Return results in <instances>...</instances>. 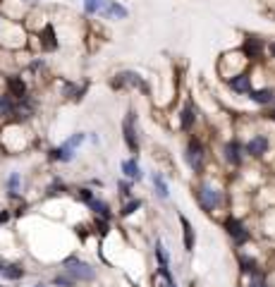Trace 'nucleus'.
I'll return each mask as SVG.
<instances>
[{"label": "nucleus", "mask_w": 275, "mask_h": 287, "mask_svg": "<svg viewBox=\"0 0 275 287\" xmlns=\"http://www.w3.org/2000/svg\"><path fill=\"white\" fill-rule=\"evenodd\" d=\"M65 270H67V275H72L74 280H82V283L96 280V270L82 258H67L65 261Z\"/></svg>", "instance_id": "nucleus-1"}, {"label": "nucleus", "mask_w": 275, "mask_h": 287, "mask_svg": "<svg viewBox=\"0 0 275 287\" xmlns=\"http://www.w3.org/2000/svg\"><path fill=\"white\" fill-rule=\"evenodd\" d=\"M84 139H86L84 134H72V137L62 144V146H57V148L53 151V158H55V161H62V163H65V161H72V156H74V148H77V146H79Z\"/></svg>", "instance_id": "nucleus-2"}, {"label": "nucleus", "mask_w": 275, "mask_h": 287, "mask_svg": "<svg viewBox=\"0 0 275 287\" xmlns=\"http://www.w3.org/2000/svg\"><path fill=\"white\" fill-rule=\"evenodd\" d=\"M187 163H189L196 172L203 168V146L196 142V139H192L189 146H187Z\"/></svg>", "instance_id": "nucleus-3"}, {"label": "nucleus", "mask_w": 275, "mask_h": 287, "mask_svg": "<svg viewBox=\"0 0 275 287\" xmlns=\"http://www.w3.org/2000/svg\"><path fill=\"white\" fill-rule=\"evenodd\" d=\"M199 199H201V206H203L206 211H213V208H218V203H220V192H216V189L208 187V184H203V187L199 189Z\"/></svg>", "instance_id": "nucleus-4"}, {"label": "nucleus", "mask_w": 275, "mask_h": 287, "mask_svg": "<svg viewBox=\"0 0 275 287\" xmlns=\"http://www.w3.org/2000/svg\"><path fill=\"white\" fill-rule=\"evenodd\" d=\"M225 230H227V234H230L237 244H242V242L249 239V232L244 230V225H242L237 218H227V220H225Z\"/></svg>", "instance_id": "nucleus-5"}, {"label": "nucleus", "mask_w": 275, "mask_h": 287, "mask_svg": "<svg viewBox=\"0 0 275 287\" xmlns=\"http://www.w3.org/2000/svg\"><path fill=\"white\" fill-rule=\"evenodd\" d=\"M125 142H127V146H129L132 153L139 151L137 132H134V113H127V120H125Z\"/></svg>", "instance_id": "nucleus-6"}, {"label": "nucleus", "mask_w": 275, "mask_h": 287, "mask_svg": "<svg viewBox=\"0 0 275 287\" xmlns=\"http://www.w3.org/2000/svg\"><path fill=\"white\" fill-rule=\"evenodd\" d=\"M242 51H244V55H247L249 60H256V57H261V53H263V41L251 36V38H247V41H244Z\"/></svg>", "instance_id": "nucleus-7"}, {"label": "nucleus", "mask_w": 275, "mask_h": 287, "mask_svg": "<svg viewBox=\"0 0 275 287\" xmlns=\"http://www.w3.org/2000/svg\"><path fill=\"white\" fill-rule=\"evenodd\" d=\"M225 158H227L232 165H239V163H242V146H239V142L225 144Z\"/></svg>", "instance_id": "nucleus-8"}, {"label": "nucleus", "mask_w": 275, "mask_h": 287, "mask_svg": "<svg viewBox=\"0 0 275 287\" xmlns=\"http://www.w3.org/2000/svg\"><path fill=\"white\" fill-rule=\"evenodd\" d=\"M230 89L237 91V93H251V79L249 74H237L230 79Z\"/></svg>", "instance_id": "nucleus-9"}, {"label": "nucleus", "mask_w": 275, "mask_h": 287, "mask_svg": "<svg viewBox=\"0 0 275 287\" xmlns=\"http://www.w3.org/2000/svg\"><path fill=\"white\" fill-rule=\"evenodd\" d=\"M266 151H268V139L266 137H254L247 144V153H251V156H263Z\"/></svg>", "instance_id": "nucleus-10"}, {"label": "nucleus", "mask_w": 275, "mask_h": 287, "mask_svg": "<svg viewBox=\"0 0 275 287\" xmlns=\"http://www.w3.org/2000/svg\"><path fill=\"white\" fill-rule=\"evenodd\" d=\"M41 46L46 48V51H55L57 48V41H55V29L51 24H46L43 31H41Z\"/></svg>", "instance_id": "nucleus-11"}, {"label": "nucleus", "mask_w": 275, "mask_h": 287, "mask_svg": "<svg viewBox=\"0 0 275 287\" xmlns=\"http://www.w3.org/2000/svg\"><path fill=\"white\" fill-rule=\"evenodd\" d=\"M180 223H182V234H184V249H187V251H194V230H192V223H189L184 215H180Z\"/></svg>", "instance_id": "nucleus-12"}, {"label": "nucleus", "mask_w": 275, "mask_h": 287, "mask_svg": "<svg viewBox=\"0 0 275 287\" xmlns=\"http://www.w3.org/2000/svg\"><path fill=\"white\" fill-rule=\"evenodd\" d=\"M275 98L273 89H258V91H251V101L258 103V106H268Z\"/></svg>", "instance_id": "nucleus-13"}, {"label": "nucleus", "mask_w": 275, "mask_h": 287, "mask_svg": "<svg viewBox=\"0 0 275 287\" xmlns=\"http://www.w3.org/2000/svg\"><path fill=\"white\" fill-rule=\"evenodd\" d=\"M0 275L2 278H7V280H22L24 278V268L22 266H2V270H0Z\"/></svg>", "instance_id": "nucleus-14"}, {"label": "nucleus", "mask_w": 275, "mask_h": 287, "mask_svg": "<svg viewBox=\"0 0 275 287\" xmlns=\"http://www.w3.org/2000/svg\"><path fill=\"white\" fill-rule=\"evenodd\" d=\"M7 86H10V93L15 96V98H24V93H27V86L22 79H17V77H10L7 79Z\"/></svg>", "instance_id": "nucleus-15"}, {"label": "nucleus", "mask_w": 275, "mask_h": 287, "mask_svg": "<svg viewBox=\"0 0 275 287\" xmlns=\"http://www.w3.org/2000/svg\"><path fill=\"white\" fill-rule=\"evenodd\" d=\"M122 172H125L129 179H141V168H139V163L134 161V158L122 163Z\"/></svg>", "instance_id": "nucleus-16"}, {"label": "nucleus", "mask_w": 275, "mask_h": 287, "mask_svg": "<svg viewBox=\"0 0 275 287\" xmlns=\"http://www.w3.org/2000/svg\"><path fill=\"white\" fill-rule=\"evenodd\" d=\"M153 187H156V192H158V197L161 199H167V184H165V179H163V175H158V172H153Z\"/></svg>", "instance_id": "nucleus-17"}, {"label": "nucleus", "mask_w": 275, "mask_h": 287, "mask_svg": "<svg viewBox=\"0 0 275 287\" xmlns=\"http://www.w3.org/2000/svg\"><path fill=\"white\" fill-rule=\"evenodd\" d=\"M89 206H91V208H93L101 218H110V208H108V203H106V201L91 199V201H89Z\"/></svg>", "instance_id": "nucleus-18"}, {"label": "nucleus", "mask_w": 275, "mask_h": 287, "mask_svg": "<svg viewBox=\"0 0 275 287\" xmlns=\"http://www.w3.org/2000/svg\"><path fill=\"white\" fill-rule=\"evenodd\" d=\"M239 266H242V270H244V273H251V275H254V273H258V270H256V261H254V258H249V256H239Z\"/></svg>", "instance_id": "nucleus-19"}, {"label": "nucleus", "mask_w": 275, "mask_h": 287, "mask_svg": "<svg viewBox=\"0 0 275 287\" xmlns=\"http://www.w3.org/2000/svg\"><path fill=\"white\" fill-rule=\"evenodd\" d=\"M156 256H158V268H167V251L161 242H156Z\"/></svg>", "instance_id": "nucleus-20"}, {"label": "nucleus", "mask_w": 275, "mask_h": 287, "mask_svg": "<svg viewBox=\"0 0 275 287\" xmlns=\"http://www.w3.org/2000/svg\"><path fill=\"white\" fill-rule=\"evenodd\" d=\"M53 283H55V285H60V287H74V285H77V280H74L72 275H67V273L57 275V278H55Z\"/></svg>", "instance_id": "nucleus-21"}, {"label": "nucleus", "mask_w": 275, "mask_h": 287, "mask_svg": "<svg viewBox=\"0 0 275 287\" xmlns=\"http://www.w3.org/2000/svg\"><path fill=\"white\" fill-rule=\"evenodd\" d=\"M7 189H10L12 197H17V192H19V175H17V172L10 175V179H7Z\"/></svg>", "instance_id": "nucleus-22"}, {"label": "nucleus", "mask_w": 275, "mask_h": 287, "mask_svg": "<svg viewBox=\"0 0 275 287\" xmlns=\"http://www.w3.org/2000/svg\"><path fill=\"white\" fill-rule=\"evenodd\" d=\"M192 125H194V110H192V106H187V108L182 110V127L189 129Z\"/></svg>", "instance_id": "nucleus-23"}, {"label": "nucleus", "mask_w": 275, "mask_h": 287, "mask_svg": "<svg viewBox=\"0 0 275 287\" xmlns=\"http://www.w3.org/2000/svg\"><path fill=\"white\" fill-rule=\"evenodd\" d=\"M108 12L112 15V17H122V19L127 17V10H125L120 2H110V5H108Z\"/></svg>", "instance_id": "nucleus-24"}, {"label": "nucleus", "mask_w": 275, "mask_h": 287, "mask_svg": "<svg viewBox=\"0 0 275 287\" xmlns=\"http://www.w3.org/2000/svg\"><path fill=\"white\" fill-rule=\"evenodd\" d=\"M84 7H86L89 15H93V12H98L103 7V0H84Z\"/></svg>", "instance_id": "nucleus-25"}, {"label": "nucleus", "mask_w": 275, "mask_h": 287, "mask_svg": "<svg viewBox=\"0 0 275 287\" xmlns=\"http://www.w3.org/2000/svg\"><path fill=\"white\" fill-rule=\"evenodd\" d=\"M12 110H15V108H12V101H10L7 96H2V98H0V115H10Z\"/></svg>", "instance_id": "nucleus-26"}, {"label": "nucleus", "mask_w": 275, "mask_h": 287, "mask_svg": "<svg viewBox=\"0 0 275 287\" xmlns=\"http://www.w3.org/2000/svg\"><path fill=\"white\" fill-rule=\"evenodd\" d=\"M139 206H141V201H139V199L129 201V203H125V208H122V215H132V213L137 211Z\"/></svg>", "instance_id": "nucleus-27"}, {"label": "nucleus", "mask_w": 275, "mask_h": 287, "mask_svg": "<svg viewBox=\"0 0 275 287\" xmlns=\"http://www.w3.org/2000/svg\"><path fill=\"white\" fill-rule=\"evenodd\" d=\"M251 287H266V278L258 275V273H254L251 275Z\"/></svg>", "instance_id": "nucleus-28"}, {"label": "nucleus", "mask_w": 275, "mask_h": 287, "mask_svg": "<svg viewBox=\"0 0 275 287\" xmlns=\"http://www.w3.org/2000/svg\"><path fill=\"white\" fill-rule=\"evenodd\" d=\"M79 199H82V201H86V203H89V201L93 199V197H91V192H89V189H79Z\"/></svg>", "instance_id": "nucleus-29"}, {"label": "nucleus", "mask_w": 275, "mask_h": 287, "mask_svg": "<svg viewBox=\"0 0 275 287\" xmlns=\"http://www.w3.org/2000/svg\"><path fill=\"white\" fill-rule=\"evenodd\" d=\"M7 218H10V213H7V211H5V213H0V225H2V223H7Z\"/></svg>", "instance_id": "nucleus-30"}, {"label": "nucleus", "mask_w": 275, "mask_h": 287, "mask_svg": "<svg viewBox=\"0 0 275 287\" xmlns=\"http://www.w3.org/2000/svg\"><path fill=\"white\" fill-rule=\"evenodd\" d=\"M271 55L275 57V43H271Z\"/></svg>", "instance_id": "nucleus-31"}, {"label": "nucleus", "mask_w": 275, "mask_h": 287, "mask_svg": "<svg viewBox=\"0 0 275 287\" xmlns=\"http://www.w3.org/2000/svg\"><path fill=\"white\" fill-rule=\"evenodd\" d=\"M167 287H177V285H175V283H170V285H167Z\"/></svg>", "instance_id": "nucleus-32"}, {"label": "nucleus", "mask_w": 275, "mask_h": 287, "mask_svg": "<svg viewBox=\"0 0 275 287\" xmlns=\"http://www.w3.org/2000/svg\"><path fill=\"white\" fill-rule=\"evenodd\" d=\"M2 266H5V263H0V270H2Z\"/></svg>", "instance_id": "nucleus-33"}, {"label": "nucleus", "mask_w": 275, "mask_h": 287, "mask_svg": "<svg viewBox=\"0 0 275 287\" xmlns=\"http://www.w3.org/2000/svg\"><path fill=\"white\" fill-rule=\"evenodd\" d=\"M34 287H46V285H34Z\"/></svg>", "instance_id": "nucleus-34"}, {"label": "nucleus", "mask_w": 275, "mask_h": 287, "mask_svg": "<svg viewBox=\"0 0 275 287\" xmlns=\"http://www.w3.org/2000/svg\"><path fill=\"white\" fill-rule=\"evenodd\" d=\"M273 120H275V113H273Z\"/></svg>", "instance_id": "nucleus-35"}]
</instances>
